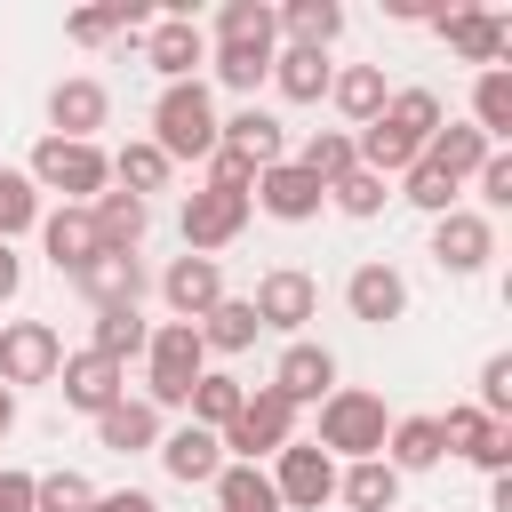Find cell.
Here are the masks:
<instances>
[{
    "instance_id": "6da1fadb",
    "label": "cell",
    "mask_w": 512,
    "mask_h": 512,
    "mask_svg": "<svg viewBox=\"0 0 512 512\" xmlns=\"http://www.w3.org/2000/svg\"><path fill=\"white\" fill-rule=\"evenodd\" d=\"M32 192H56V208H88L96 192H112V152L104 144H64V136H40L32 160H24Z\"/></svg>"
},
{
    "instance_id": "7a4b0ae2",
    "label": "cell",
    "mask_w": 512,
    "mask_h": 512,
    "mask_svg": "<svg viewBox=\"0 0 512 512\" xmlns=\"http://www.w3.org/2000/svg\"><path fill=\"white\" fill-rule=\"evenodd\" d=\"M384 432H392L384 392L336 384V392L320 400V440H312V448H328V456H344V464H368V456H384Z\"/></svg>"
},
{
    "instance_id": "3957f363",
    "label": "cell",
    "mask_w": 512,
    "mask_h": 512,
    "mask_svg": "<svg viewBox=\"0 0 512 512\" xmlns=\"http://www.w3.org/2000/svg\"><path fill=\"white\" fill-rule=\"evenodd\" d=\"M152 144L168 152V168L216 152V96H208V80H168V88H160V104H152Z\"/></svg>"
},
{
    "instance_id": "277c9868",
    "label": "cell",
    "mask_w": 512,
    "mask_h": 512,
    "mask_svg": "<svg viewBox=\"0 0 512 512\" xmlns=\"http://www.w3.org/2000/svg\"><path fill=\"white\" fill-rule=\"evenodd\" d=\"M200 376H208L200 328H192V320H160L152 344H144V400H152V408H184Z\"/></svg>"
},
{
    "instance_id": "5b68a950",
    "label": "cell",
    "mask_w": 512,
    "mask_h": 512,
    "mask_svg": "<svg viewBox=\"0 0 512 512\" xmlns=\"http://www.w3.org/2000/svg\"><path fill=\"white\" fill-rule=\"evenodd\" d=\"M216 440H224V456H232V464H264V456H280V448L296 440V408H288L272 384H256V392L240 400V416H232Z\"/></svg>"
},
{
    "instance_id": "8992f818",
    "label": "cell",
    "mask_w": 512,
    "mask_h": 512,
    "mask_svg": "<svg viewBox=\"0 0 512 512\" xmlns=\"http://www.w3.org/2000/svg\"><path fill=\"white\" fill-rule=\"evenodd\" d=\"M272 496H280V512H320L336 496V456L312 448V440H288L272 456Z\"/></svg>"
},
{
    "instance_id": "52a82bcc",
    "label": "cell",
    "mask_w": 512,
    "mask_h": 512,
    "mask_svg": "<svg viewBox=\"0 0 512 512\" xmlns=\"http://www.w3.org/2000/svg\"><path fill=\"white\" fill-rule=\"evenodd\" d=\"M64 368V336L48 320H0V384H56Z\"/></svg>"
},
{
    "instance_id": "ba28073f",
    "label": "cell",
    "mask_w": 512,
    "mask_h": 512,
    "mask_svg": "<svg viewBox=\"0 0 512 512\" xmlns=\"http://www.w3.org/2000/svg\"><path fill=\"white\" fill-rule=\"evenodd\" d=\"M424 24H432L464 64H480V72H496V64H504V48H512V24H504L496 8H432Z\"/></svg>"
},
{
    "instance_id": "9c48e42d",
    "label": "cell",
    "mask_w": 512,
    "mask_h": 512,
    "mask_svg": "<svg viewBox=\"0 0 512 512\" xmlns=\"http://www.w3.org/2000/svg\"><path fill=\"white\" fill-rule=\"evenodd\" d=\"M104 120H112V88H104L96 72H72V80L48 88V136H64V144H96Z\"/></svg>"
},
{
    "instance_id": "30bf717a",
    "label": "cell",
    "mask_w": 512,
    "mask_h": 512,
    "mask_svg": "<svg viewBox=\"0 0 512 512\" xmlns=\"http://www.w3.org/2000/svg\"><path fill=\"white\" fill-rule=\"evenodd\" d=\"M248 312H256V328L296 336V328L320 312V280H312V272H296V264H272V272L256 280V296H248Z\"/></svg>"
},
{
    "instance_id": "8fae6325",
    "label": "cell",
    "mask_w": 512,
    "mask_h": 512,
    "mask_svg": "<svg viewBox=\"0 0 512 512\" xmlns=\"http://www.w3.org/2000/svg\"><path fill=\"white\" fill-rule=\"evenodd\" d=\"M248 232V200L240 192H184V256H216Z\"/></svg>"
},
{
    "instance_id": "7c38bea8",
    "label": "cell",
    "mask_w": 512,
    "mask_h": 512,
    "mask_svg": "<svg viewBox=\"0 0 512 512\" xmlns=\"http://www.w3.org/2000/svg\"><path fill=\"white\" fill-rule=\"evenodd\" d=\"M56 392H64V408H80V416H104L112 400H128V368L80 344V352H64V368H56Z\"/></svg>"
},
{
    "instance_id": "4fadbf2b",
    "label": "cell",
    "mask_w": 512,
    "mask_h": 512,
    "mask_svg": "<svg viewBox=\"0 0 512 512\" xmlns=\"http://www.w3.org/2000/svg\"><path fill=\"white\" fill-rule=\"evenodd\" d=\"M136 56L160 72V88H168V80H200V64H208V32H200L192 16H152V32H144Z\"/></svg>"
},
{
    "instance_id": "5bb4252c",
    "label": "cell",
    "mask_w": 512,
    "mask_h": 512,
    "mask_svg": "<svg viewBox=\"0 0 512 512\" xmlns=\"http://www.w3.org/2000/svg\"><path fill=\"white\" fill-rule=\"evenodd\" d=\"M272 392H280L288 408H320V400L336 392V352L312 344V336H296V344L272 360Z\"/></svg>"
},
{
    "instance_id": "9a60e30c",
    "label": "cell",
    "mask_w": 512,
    "mask_h": 512,
    "mask_svg": "<svg viewBox=\"0 0 512 512\" xmlns=\"http://www.w3.org/2000/svg\"><path fill=\"white\" fill-rule=\"evenodd\" d=\"M440 440H448V456H464V464H480L488 480H496V472L512 464V424H496V416H480L472 400L440 416Z\"/></svg>"
},
{
    "instance_id": "2e32d148",
    "label": "cell",
    "mask_w": 512,
    "mask_h": 512,
    "mask_svg": "<svg viewBox=\"0 0 512 512\" xmlns=\"http://www.w3.org/2000/svg\"><path fill=\"white\" fill-rule=\"evenodd\" d=\"M488 256H496V224H488L480 208L432 216V264H440V272H480Z\"/></svg>"
},
{
    "instance_id": "e0dca14e",
    "label": "cell",
    "mask_w": 512,
    "mask_h": 512,
    "mask_svg": "<svg viewBox=\"0 0 512 512\" xmlns=\"http://www.w3.org/2000/svg\"><path fill=\"white\" fill-rule=\"evenodd\" d=\"M72 288H80V304H88V312H136V304H144V264H136V256H104V248H96V256L72 272Z\"/></svg>"
},
{
    "instance_id": "ac0fdd59",
    "label": "cell",
    "mask_w": 512,
    "mask_h": 512,
    "mask_svg": "<svg viewBox=\"0 0 512 512\" xmlns=\"http://www.w3.org/2000/svg\"><path fill=\"white\" fill-rule=\"evenodd\" d=\"M248 200H256L264 216H280V224H312L328 192H320V184H312L296 160H280V168H256V192H248Z\"/></svg>"
},
{
    "instance_id": "d6986e66",
    "label": "cell",
    "mask_w": 512,
    "mask_h": 512,
    "mask_svg": "<svg viewBox=\"0 0 512 512\" xmlns=\"http://www.w3.org/2000/svg\"><path fill=\"white\" fill-rule=\"evenodd\" d=\"M88 224H96V248H104V256H136L144 232H152V200H136V192H96V200H88Z\"/></svg>"
},
{
    "instance_id": "ffe728a7",
    "label": "cell",
    "mask_w": 512,
    "mask_h": 512,
    "mask_svg": "<svg viewBox=\"0 0 512 512\" xmlns=\"http://www.w3.org/2000/svg\"><path fill=\"white\" fill-rule=\"evenodd\" d=\"M160 296H168L176 320H200V312L224 304V264H216V256H176V264L160 272Z\"/></svg>"
},
{
    "instance_id": "44dd1931",
    "label": "cell",
    "mask_w": 512,
    "mask_h": 512,
    "mask_svg": "<svg viewBox=\"0 0 512 512\" xmlns=\"http://www.w3.org/2000/svg\"><path fill=\"white\" fill-rule=\"evenodd\" d=\"M216 144L240 152L248 168H280V160H288V128H280L272 112H256V104H240L232 120H216Z\"/></svg>"
},
{
    "instance_id": "7402d4cb",
    "label": "cell",
    "mask_w": 512,
    "mask_h": 512,
    "mask_svg": "<svg viewBox=\"0 0 512 512\" xmlns=\"http://www.w3.org/2000/svg\"><path fill=\"white\" fill-rule=\"evenodd\" d=\"M344 312H352V320H368V328H384V320H400V312H408V280H400L392 264H360V272L344 280Z\"/></svg>"
},
{
    "instance_id": "603a6c76",
    "label": "cell",
    "mask_w": 512,
    "mask_h": 512,
    "mask_svg": "<svg viewBox=\"0 0 512 512\" xmlns=\"http://www.w3.org/2000/svg\"><path fill=\"white\" fill-rule=\"evenodd\" d=\"M160 464H168V480L208 488V480L224 472V440H216V432H200V424H176V432H160Z\"/></svg>"
},
{
    "instance_id": "cb8c5ba5",
    "label": "cell",
    "mask_w": 512,
    "mask_h": 512,
    "mask_svg": "<svg viewBox=\"0 0 512 512\" xmlns=\"http://www.w3.org/2000/svg\"><path fill=\"white\" fill-rule=\"evenodd\" d=\"M40 248H48V264L72 280V272L96 256V224H88V208H40Z\"/></svg>"
},
{
    "instance_id": "d4e9b609",
    "label": "cell",
    "mask_w": 512,
    "mask_h": 512,
    "mask_svg": "<svg viewBox=\"0 0 512 512\" xmlns=\"http://www.w3.org/2000/svg\"><path fill=\"white\" fill-rule=\"evenodd\" d=\"M96 448H112V456L160 448V408H152V400H112V408L96 416Z\"/></svg>"
},
{
    "instance_id": "484cf974",
    "label": "cell",
    "mask_w": 512,
    "mask_h": 512,
    "mask_svg": "<svg viewBox=\"0 0 512 512\" xmlns=\"http://www.w3.org/2000/svg\"><path fill=\"white\" fill-rule=\"evenodd\" d=\"M384 96H392V88H384V64H344V72L328 80V104L344 112V128H352V136L384 112Z\"/></svg>"
},
{
    "instance_id": "4316f807",
    "label": "cell",
    "mask_w": 512,
    "mask_h": 512,
    "mask_svg": "<svg viewBox=\"0 0 512 512\" xmlns=\"http://www.w3.org/2000/svg\"><path fill=\"white\" fill-rule=\"evenodd\" d=\"M440 456H448L440 416H392V432H384V464L392 472H432Z\"/></svg>"
},
{
    "instance_id": "83f0119b",
    "label": "cell",
    "mask_w": 512,
    "mask_h": 512,
    "mask_svg": "<svg viewBox=\"0 0 512 512\" xmlns=\"http://www.w3.org/2000/svg\"><path fill=\"white\" fill-rule=\"evenodd\" d=\"M272 16H280V32H288V48H312V56H328L336 32H344V8H336V0H288V8H272Z\"/></svg>"
},
{
    "instance_id": "f1b7e54d",
    "label": "cell",
    "mask_w": 512,
    "mask_h": 512,
    "mask_svg": "<svg viewBox=\"0 0 512 512\" xmlns=\"http://www.w3.org/2000/svg\"><path fill=\"white\" fill-rule=\"evenodd\" d=\"M328 80H336V64L312 56V48H280V56H272V88H280L288 104H320Z\"/></svg>"
},
{
    "instance_id": "f546056e",
    "label": "cell",
    "mask_w": 512,
    "mask_h": 512,
    "mask_svg": "<svg viewBox=\"0 0 512 512\" xmlns=\"http://www.w3.org/2000/svg\"><path fill=\"white\" fill-rule=\"evenodd\" d=\"M488 152H504V144H488V136L472 128V120H440V136L424 144V160H440V168H448L456 184H472V168H480Z\"/></svg>"
},
{
    "instance_id": "4dcf8cb0",
    "label": "cell",
    "mask_w": 512,
    "mask_h": 512,
    "mask_svg": "<svg viewBox=\"0 0 512 512\" xmlns=\"http://www.w3.org/2000/svg\"><path fill=\"white\" fill-rule=\"evenodd\" d=\"M288 160H296V168H304L320 192H328L336 176H352V168H360V152H352V128H312V136H304V152H288Z\"/></svg>"
},
{
    "instance_id": "1f68e13d",
    "label": "cell",
    "mask_w": 512,
    "mask_h": 512,
    "mask_svg": "<svg viewBox=\"0 0 512 512\" xmlns=\"http://www.w3.org/2000/svg\"><path fill=\"white\" fill-rule=\"evenodd\" d=\"M168 176H176V168H168V152H160L152 136H136V144H120V152H112V184H120V192H136V200L168 192Z\"/></svg>"
},
{
    "instance_id": "d6a6232c",
    "label": "cell",
    "mask_w": 512,
    "mask_h": 512,
    "mask_svg": "<svg viewBox=\"0 0 512 512\" xmlns=\"http://www.w3.org/2000/svg\"><path fill=\"white\" fill-rule=\"evenodd\" d=\"M336 496H344L352 512H392V504H400V472H392L384 456H368V464H344V472H336Z\"/></svg>"
},
{
    "instance_id": "836d02e7",
    "label": "cell",
    "mask_w": 512,
    "mask_h": 512,
    "mask_svg": "<svg viewBox=\"0 0 512 512\" xmlns=\"http://www.w3.org/2000/svg\"><path fill=\"white\" fill-rule=\"evenodd\" d=\"M208 488H216V512H280V496H272V472H264V464H224Z\"/></svg>"
},
{
    "instance_id": "e575fe53",
    "label": "cell",
    "mask_w": 512,
    "mask_h": 512,
    "mask_svg": "<svg viewBox=\"0 0 512 512\" xmlns=\"http://www.w3.org/2000/svg\"><path fill=\"white\" fill-rule=\"evenodd\" d=\"M216 40H224V48H280V16H272L264 0H224Z\"/></svg>"
},
{
    "instance_id": "d590c367",
    "label": "cell",
    "mask_w": 512,
    "mask_h": 512,
    "mask_svg": "<svg viewBox=\"0 0 512 512\" xmlns=\"http://www.w3.org/2000/svg\"><path fill=\"white\" fill-rule=\"evenodd\" d=\"M192 328H200V344H208V352H248V344L264 336V328H256V312H248V296H224V304H216V312H200Z\"/></svg>"
},
{
    "instance_id": "8d00e7d4",
    "label": "cell",
    "mask_w": 512,
    "mask_h": 512,
    "mask_svg": "<svg viewBox=\"0 0 512 512\" xmlns=\"http://www.w3.org/2000/svg\"><path fill=\"white\" fill-rule=\"evenodd\" d=\"M272 56L280 48H208V72H216V88H232V96H248V88H264L272 80Z\"/></svg>"
},
{
    "instance_id": "74e56055",
    "label": "cell",
    "mask_w": 512,
    "mask_h": 512,
    "mask_svg": "<svg viewBox=\"0 0 512 512\" xmlns=\"http://www.w3.org/2000/svg\"><path fill=\"white\" fill-rule=\"evenodd\" d=\"M472 128H480L488 144H504V136H512V72H504V64L472 80Z\"/></svg>"
},
{
    "instance_id": "f35d334b",
    "label": "cell",
    "mask_w": 512,
    "mask_h": 512,
    "mask_svg": "<svg viewBox=\"0 0 512 512\" xmlns=\"http://www.w3.org/2000/svg\"><path fill=\"white\" fill-rule=\"evenodd\" d=\"M240 400H248V384H240V376H216V368H208V376L192 384V400H184V408H192V424H200V432H224V424L240 416Z\"/></svg>"
},
{
    "instance_id": "ab89813d",
    "label": "cell",
    "mask_w": 512,
    "mask_h": 512,
    "mask_svg": "<svg viewBox=\"0 0 512 512\" xmlns=\"http://www.w3.org/2000/svg\"><path fill=\"white\" fill-rule=\"evenodd\" d=\"M152 344V328H144V312H96V328H88V352H104V360H136Z\"/></svg>"
},
{
    "instance_id": "60d3db41",
    "label": "cell",
    "mask_w": 512,
    "mask_h": 512,
    "mask_svg": "<svg viewBox=\"0 0 512 512\" xmlns=\"http://www.w3.org/2000/svg\"><path fill=\"white\" fill-rule=\"evenodd\" d=\"M96 496L88 472H32V512H96Z\"/></svg>"
},
{
    "instance_id": "b9f144b4",
    "label": "cell",
    "mask_w": 512,
    "mask_h": 512,
    "mask_svg": "<svg viewBox=\"0 0 512 512\" xmlns=\"http://www.w3.org/2000/svg\"><path fill=\"white\" fill-rule=\"evenodd\" d=\"M384 120H392V128H408L416 144H432L448 112H440V96H432V88H392V96H384Z\"/></svg>"
},
{
    "instance_id": "7bdbcfd3",
    "label": "cell",
    "mask_w": 512,
    "mask_h": 512,
    "mask_svg": "<svg viewBox=\"0 0 512 512\" xmlns=\"http://www.w3.org/2000/svg\"><path fill=\"white\" fill-rule=\"evenodd\" d=\"M456 192H464V184H456L440 160H416V168L400 176V200H408V208H424V216H448V208H456Z\"/></svg>"
},
{
    "instance_id": "ee69618b",
    "label": "cell",
    "mask_w": 512,
    "mask_h": 512,
    "mask_svg": "<svg viewBox=\"0 0 512 512\" xmlns=\"http://www.w3.org/2000/svg\"><path fill=\"white\" fill-rule=\"evenodd\" d=\"M16 232H40V192L24 168L0 160V240H16Z\"/></svg>"
},
{
    "instance_id": "f6af8a7d",
    "label": "cell",
    "mask_w": 512,
    "mask_h": 512,
    "mask_svg": "<svg viewBox=\"0 0 512 512\" xmlns=\"http://www.w3.org/2000/svg\"><path fill=\"white\" fill-rule=\"evenodd\" d=\"M328 200H336L344 216H376V208L392 200V184H384V176H368V168H352V176H336V184H328Z\"/></svg>"
},
{
    "instance_id": "bcb514c9",
    "label": "cell",
    "mask_w": 512,
    "mask_h": 512,
    "mask_svg": "<svg viewBox=\"0 0 512 512\" xmlns=\"http://www.w3.org/2000/svg\"><path fill=\"white\" fill-rule=\"evenodd\" d=\"M480 416H496V424H512V352H488L480 360V400H472Z\"/></svg>"
},
{
    "instance_id": "7dc6e473",
    "label": "cell",
    "mask_w": 512,
    "mask_h": 512,
    "mask_svg": "<svg viewBox=\"0 0 512 512\" xmlns=\"http://www.w3.org/2000/svg\"><path fill=\"white\" fill-rule=\"evenodd\" d=\"M64 32H72L80 48H112V40L128 32V24H120V8H80V16L64 24ZM136 40H144V32H136Z\"/></svg>"
},
{
    "instance_id": "c3c4849f",
    "label": "cell",
    "mask_w": 512,
    "mask_h": 512,
    "mask_svg": "<svg viewBox=\"0 0 512 512\" xmlns=\"http://www.w3.org/2000/svg\"><path fill=\"white\" fill-rule=\"evenodd\" d=\"M200 168H208V192H240V200L256 192V168H248L240 152H224V144H216V152H208Z\"/></svg>"
},
{
    "instance_id": "681fc988",
    "label": "cell",
    "mask_w": 512,
    "mask_h": 512,
    "mask_svg": "<svg viewBox=\"0 0 512 512\" xmlns=\"http://www.w3.org/2000/svg\"><path fill=\"white\" fill-rule=\"evenodd\" d=\"M472 192H480L488 208H504V200H512V152H488V160L472 168Z\"/></svg>"
},
{
    "instance_id": "f907efd6",
    "label": "cell",
    "mask_w": 512,
    "mask_h": 512,
    "mask_svg": "<svg viewBox=\"0 0 512 512\" xmlns=\"http://www.w3.org/2000/svg\"><path fill=\"white\" fill-rule=\"evenodd\" d=\"M0 512H32V472L0 464Z\"/></svg>"
},
{
    "instance_id": "816d5d0a",
    "label": "cell",
    "mask_w": 512,
    "mask_h": 512,
    "mask_svg": "<svg viewBox=\"0 0 512 512\" xmlns=\"http://www.w3.org/2000/svg\"><path fill=\"white\" fill-rule=\"evenodd\" d=\"M96 512H160L144 488H112V496H96Z\"/></svg>"
},
{
    "instance_id": "f5cc1de1",
    "label": "cell",
    "mask_w": 512,
    "mask_h": 512,
    "mask_svg": "<svg viewBox=\"0 0 512 512\" xmlns=\"http://www.w3.org/2000/svg\"><path fill=\"white\" fill-rule=\"evenodd\" d=\"M16 288H24V264H16V248H8V240H0V304H8V296H16Z\"/></svg>"
},
{
    "instance_id": "db71d44e",
    "label": "cell",
    "mask_w": 512,
    "mask_h": 512,
    "mask_svg": "<svg viewBox=\"0 0 512 512\" xmlns=\"http://www.w3.org/2000/svg\"><path fill=\"white\" fill-rule=\"evenodd\" d=\"M8 424H16V392L0 384V440H8Z\"/></svg>"
}]
</instances>
